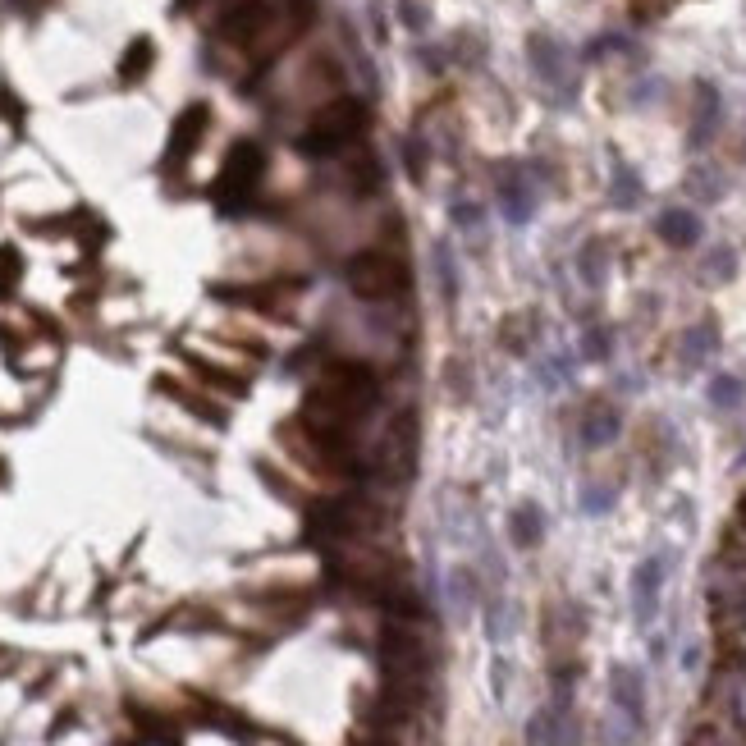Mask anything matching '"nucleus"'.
<instances>
[{"instance_id":"1a4fd4ad","label":"nucleus","mask_w":746,"mask_h":746,"mask_svg":"<svg viewBox=\"0 0 746 746\" xmlns=\"http://www.w3.org/2000/svg\"><path fill=\"white\" fill-rule=\"evenodd\" d=\"M527 51H531V69H536V78H541V83L563 87V92L573 87V74H568V51H563V46L554 42L550 33H531Z\"/></svg>"},{"instance_id":"39448f33","label":"nucleus","mask_w":746,"mask_h":746,"mask_svg":"<svg viewBox=\"0 0 746 746\" xmlns=\"http://www.w3.org/2000/svg\"><path fill=\"white\" fill-rule=\"evenodd\" d=\"M527 746H577L573 701H550L527 719Z\"/></svg>"},{"instance_id":"f257e3e1","label":"nucleus","mask_w":746,"mask_h":746,"mask_svg":"<svg viewBox=\"0 0 746 746\" xmlns=\"http://www.w3.org/2000/svg\"><path fill=\"white\" fill-rule=\"evenodd\" d=\"M362 129H367V110H362V101L339 97L312 119V129L298 138V152L316 156V161H321V156H335V152H344V147H353V138Z\"/></svg>"},{"instance_id":"f3484780","label":"nucleus","mask_w":746,"mask_h":746,"mask_svg":"<svg viewBox=\"0 0 746 746\" xmlns=\"http://www.w3.org/2000/svg\"><path fill=\"white\" fill-rule=\"evenodd\" d=\"M577 275H582L586 284H605V275H609V248L600 243V238H591V243L577 252Z\"/></svg>"},{"instance_id":"ddd939ff","label":"nucleus","mask_w":746,"mask_h":746,"mask_svg":"<svg viewBox=\"0 0 746 746\" xmlns=\"http://www.w3.org/2000/svg\"><path fill=\"white\" fill-rule=\"evenodd\" d=\"M618 431H623V422H618V412L609 408V403H595V408H586L582 417V444L586 449H605V444L618 440Z\"/></svg>"},{"instance_id":"0eeeda50","label":"nucleus","mask_w":746,"mask_h":746,"mask_svg":"<svg viewBox=\"0 0 746 746\" xmlns=\"http://www.w3.org/2000/svg\"><path fill=\"white\" fill-rule=\"evenodd\" d=\"M660 591H664V559L650 554V559L637 563V573H632V614H637L641 628L655 623V614H660Z\"/></svg>"},{"instance_id":"6ab92c4d","label":"nucleus","mask_w":746,"mask_h":746,"mask_svg":"<svg viewBox=\"0 0 746 746\" xmlns=\"http://www.w3.org/2000/svg\"><path fill=\"white\" fill-rule=\"evenodd\" d=\"M449 600H454L463 614H472V609H476V600H481V586H476L472 568H454V573H449Z\"/></svg>"},{"instance_id":"6e6552de","label":"nucleus","mask_w":746,"mask_h":746,"mask_svg":"<svg viewBox=\"0 0 746 746\" xmlns=\"http://www.w3.org/2000/svg\"><path fill=\"white\" fill-rule=\"evenodd\" d=\"M609 696H614V710L628 719V724H646V682L632 664H614L609 669Z\"/></svg>"},{"instance_id":"aec40b11","label":"nucleus","mask_w":746,"mask_h":746,"mask_svg":"<svg viewBox=\"0 0 746 746\" xmlns=\"http://www.w3.org/2000/svg\"><path fill=\"white\" fill-rule=\"evenodd\" d=\"M152 55H156L152 42H147V37H138V42L124 51V60H119V78H124V83H138V78L152 69Z\"/></svg>"},{"instance_id":"a878e982","label":"nucleus","mask_w":746,"mask_h":746,"mask_svg":"<svg viewBox=\"0 0 746 746\" xmlns=\"http://www.w3.org/2000/svg\"><path fill=\"white\" fill-rule=\"evenodd\" d=\"M687 188H692L696 197H705V202H710V197H719V193H724V179H714L710 170H696L692 179H687Z\"/></svg>"},{"instance_id":"5701e85b","label":"nucleus","mask_w":746,"mask_h":746,"mask_svg":"<svg viewBox=\"0 0 746 746\" xmlns=\"http://www.w3.org/2000/svg\"><path fill=\"white\" fill-rule=\"evenodd\" d=\"M536 335H541V330H536V321H531V316H513V321L504 325V344H509L513 353H527Z\"/></svg>"},{"instance_id":"4be33fe9","label":"nucleus","mask_w":746,"mask_h":746,"mask_svg":"<svg viewBox=\"0 0 746 746\" xmlns=\"http://www.w3.org/2000/svg\"><path fill=\"white\" fill-rule=\"evenodd\" d=\"M582 353L591 357V362H605V357L614 353V335H609L605 325H586V330H582Z\"/></svg>"},{"instance_id":"9b49d317","label":"nucleus","mask_w":746,"mask_h":746,"mask_svg":"<svg viewBox=\"0 0 746 746\" xmlns=\"http://www.w3.org/2000/svg\"><path fill=\"white\" fill-rule=\"evenodd\" d=\"M719 115H724V101L710 83H696V97H692V147H705L719 129Z\"/></svg>"},{"instance_id":"dca6fc26","label":"nucleus","mask_w":746,"mask_h":746,"mask_svg":"<svg viewBox=\"0 0 746 746\" xmlns=\"http://www.w3.org/2000/svg\"><path fill=\"white\" fill-rule=\"evenodd\" d=\"M641 179H637V170L632 165H614V179H609V202L618 206V211H632V206L641 202Z\"/></svg>"},{"instance_id":"7ed1b4c3","label":"nucleus","mask_w":746,"mask_h":746,"mask_svg":"<svg viewBox=\"0 0 746 746\" xmlns=\"http://www.w3.org/2000/svg\"><path fill=\"white\" fill-rule=\"evenodd\" d=\"M261 174H266V152L257 142H238L234 152L225 156V170L216 179V202L225 211H243L252 202V193L261 188Z\"/></svg>"},{"instance_id":"f8f14e48","label":"nucleus","mask_w":746,"mask_h":746,"mask_svg":"<svg viewBox=\"0 0 746 746\" xmlns=\"http://www.w3.org/2000/svg\"><path fill=\"white\" fill-rule=\"evenodd\" d=\"M655 234H660L664 243H673V248H692V243H701V216L687 211V206H669V211H660V220H655Z\"/></svg>"},{"instance_id":"412c9836","label":"nucleus","mask_w":746,"mask_h":746,"mask_svg":"<svg viewBox=\"0 0 746 746\" xmlns=\"http://www.w3.org/2000/svg\"><path fill=\"white\" fill-rule=\"evenodd\" d=\"M701 271H705V280H710V284L733 280V275H737V252L733 248H710V252H705V261H701Z\"/></svg>"},{"instance_id":"4468645a","label":"nucleus","mask_w":746,"mask_h":746,"mask_svg":"<svg viewBox=\"0 0 746 746\" xmlns=\"http://www.w3.org/2000/svg\"><path fill=\"white\" fill-rule=\"evenodd\" d=\"M509 536L518 550H531V545H541L545 536V513L536 509V504H518V509L509 513Z\"/></svg>"},{"instance_id":"b1692460","label":"nucleus","mask_w":746,"mask_h":746,"mask_svg":"<svg viewBox=\"0 0 746 746\" xmlns=\"http://www.w3.org/2000/svg\"><path fill=\"white\" fill-rule=\"evenodd\" d=\"M742 380L737 376H714L710 380V403L714 408H737V403H742Z\"/></svg>"},{"instance_id":"393cba45","label":"nucleus","mask_w":746,"mask_h":746,"mask_svg":"<svg viewBox=\"0 0 746 746\" xmlns=\"http://www.w3.org/2000/svg\"><path fill=\"white\" fill-rule=\"evenodd\" d=\"M609 509H614V486H582V513L600 518Z\"/></svg>"},{"instance_id":"2eb2a0df","label":"nucleus","mask_w":746,"mask_h":746,"mask_svg":"<svg viewBox=\"0 0 746 746\" xmlns=\"http://www.w3.org/2000/svg\"><path fill=\"white\" fill-rule=\"evenodd\" d=\"M719 348V325L714 321H696L687 335H682V362L687 367H696V362H705V357Z\"/></svg>"},{"instance_id":"cd10ccee","label":"nucleus","mask_w":746,"mask_h":746,"mask_svg":"<svg viewBox=\"0 0 746 746\" xmlns=\"http://www.w3.org/2000/svg\"><path fill=\"white\" fill-rule=\"evenodd\" d=\"M399 19H403V28H412V33H422V28H426V19H431V14H426L422 5H417V0H399Z\"/></svg>"},{"instance_id":"f03ea898","label":"nucleus","mask_w":746,"mask_h":746,"mask_svg":"<svg viewBox=\"0 0 746 746\" xmlns=\"http://www.w3.org/2000/svg\"><path fill=\"white\" fill-rule=\"evenodd\" d=\"M348 289H353L357 298H367V303H390V298H399V293L408 289V266L380 248L357 252V257L348 261Z\"/></svg>"},{"instance_id":"c756f323","label":"nucleus","mask_w":746,"mask_h":746,"mask_svg":"<svg viewBox=\"0 0 746 746\" xmlns=\"http://www.w3.org/2000/svg\"><path fill=\"white\" fill-rule=\"evenodd\" d=\"M403 152H408V174H412V179H422V142L408 138V147H403Z\"/></svg>"},{"instance_id":"423d86ee","label":"nucleus","mask_w":746,"mask_h":746,"mask_svg":"<svg viewBox=\"0 0 746 746\" xmlns=\"http://www.w3.org/2000/svg\"><path fill=\"white\" fill-rule=\"evenodd\" d=\"M499 211H504L509 225H527L536 216V188H531L527 170H518V165L499 170Z\"/></svg>"},{"instance_id":"9d476101","label":"nucleus","mask_w":746,"mask_h":746,"mask_svg":"<svg viewBox=\"0 0 746 746\" xmlns=\"http://www.w3.org/2000/svg\"><path fill=\"white\" fill-rule=\"evenodd\" d=\"M206 119H211V110H206L202 101H197V106H188L184 115L174 119L170 147H165V161L179 165V161H188V156L197 152V142H202V133H206Z\"/></svg>"},{"instance_id":"bb28decb","label":"nucleus","mask_w":746,"mask_h":746,"mask_svg":"<svg viewBox=\"0 0 746 746\" xmlns=\"http://www.w3.org/2000/svg\"><path fill=\"white\" fill-rule=\"evenodd\" d=\"M449 216H454V225H458V229H476V225H481V206L467 202V197H458Z\"/></svg>"},{"instance_id":"20e7f679","label":"nucleus","mask_w":746,"mask_h":746,"mask_svg":"<svg viewBox=\"0 0 746 746\" xmlns=\"http://www.w3.org/2000/svg\"><path fill=\"white\" fill-rule=\"evenodd\" d=\"M705 591H710L714 614L724 618H746V563L742 559H714L710 577H705Z\"/></svg>"},{"instance_id":"a211bd4d","label":"nucleus","mask_w":746,"mask_h":746,"mask_svg":"<svg viewBox=\"0 0 746 746\" xmlns=\"http://www.w3.org/2000/svg\"><path fill=\"white\" fill-rule=\"evenodd\" d=\"M431 261H435V280H440V298L444 303H454L458 298V271H454V252H449V243H435Z\"/></svg>"},{"instance_id":"7c9ffc66","label":"nucleus","mask_w":746,"mask_h":746,"mask_svg":"<svg viewBox=\"0 0 746 746\" xmlns=\"http://www.w3.org/2000/svg\"><path fill=\"white\" fill-rule=\"evenodd\" d=\"M737 522H746V499H742V513H737Z\"/></svg>"},{"instance_id":"c85d7f7f","label":"nucleus","mask_w":746,"mask_h":746,"mask_svg":"<svg viewBox=\"0 0 746 746\" xmlns=\"http://www.w3.org/2000/svg\"><path fill=\"white\" fill-rule=\"evenodd\" d=\"M14 280H19V257L14 248H0V293H10Z\"/></svg>"}]
</instances>
